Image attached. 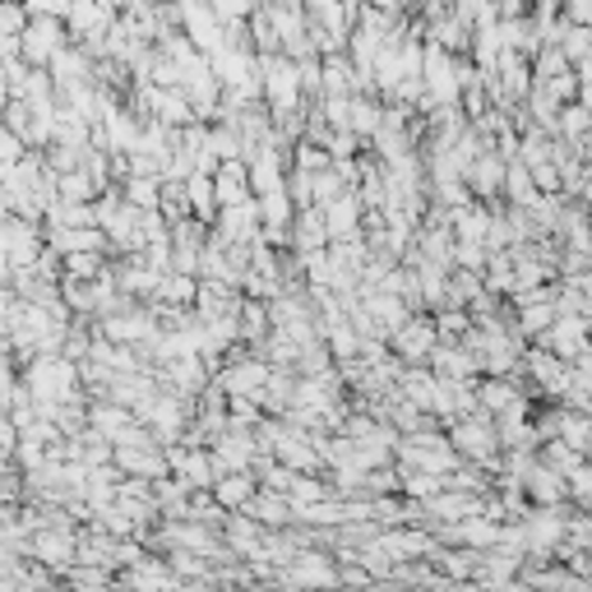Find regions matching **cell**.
Returning a JSON list of instances; mask_svg holds the SVG:
<instances>
[{
	"label": "cell",
	"instance_id": "1",
	"mask_svg": "<svg viewBox=\"0 0 592 592\" xmlns=\"http://www.w3.org/2000/svg\"><path fill=\"white\" fill-rule=\"evenodd\" d=\"M260 74H264V93L278 111H292L297 93H301V70L292 56H260Z\"/></svg>",
	"mask_w": 592,
	"mask_h": 592
},
{
	"label": "cell",
	"instance_id": "2",
	"mask_svg": "<svg viewBox=\"0 0 592 592\" xmlns=\"http://www.w3.org/2000/svg\"><path fill=\"white\" fill-rule=\"evenodd\" d=\"M66 33H70L66 19H33V23H28V33H23V61L33 70L51 66L56 56L66 51Z\"/></svg>",
	"mask_w": 592,
	"mask_h": 592
},
{
	"label": "cell",
	"instance_id": "3",
	"mask_svg": "<svg viewBox=\"0 0 592 592\" xmlns=\"http://www.w3.org/2000/svg\"><path fill=\"white\" fill-rule=\"evenodd\" d=\"M472 38H476V28H472V23H463L459 14H444V19H435V23H431V42H440L449 56H454V51H468V47H472Z\"/></svg>",
	"mask_w": 592,
	"mask_h": 592
},
{
	"label": "cell",
	"instance_id": "4",
	"mask_svg": "<svg viewBox=\"0 0 592 592\" xmlns=\"http://www.w3.org/2000/svg\"><path fill=\"white\" fill-rule=\"evenodd\" d=\"M28 23H33V14H28L23 0H0V33H6V38H23Z\"/></svg>",
	"mask_w": 592,
	"mask_h": 592
},
{
	"label": "cell",
	"instance_id": "5",
	"mask_svg": "<svg viewBox=\"0 0 592 592\" xmlns=\"http://www.w3.org/2000/svg\"><path fill=\"white\" fill-rule=\"evenodd\" d=\"M560 51H565V56H570V61H574V66L592 61V28L574 23V28H570V38H565V42H560Z\"/></svg>",
	"mask_w": 592,
	"mask_h": 592
},
{
	"label": "cell",
	"instance_id": "6",
	"mask_svg": "<svg viewBox=\"0 0 592 592\" xmlns=\"http://www.w3.org/2000/svg\"><path fill=\"white\" fill-rule=\"evenodd\" d=\"M149 102H153V107L162 111V117H167V121H185V117H190V102H185V98H181L177 89H167V93L149 89Z\"/></svg>",
	"mask_w": 592,
	"mask_h": 592
},
{
	"label": "cell",
	"instance_id": "7",
	"mask_svg": "<svg viewBox=\"0 0 592 592\" xmlns=\"http://www.w3.org/2000/svg\"><path fill=\"white\" fill-rule=\"evenodd\" d=\"M352 126H357V130H375V126H380V107L352 102Z\"/></svg>",
	"mask_w": 592,
	"mask_h": 592
},
{
	"label": "cell",
	"instance_id": "8",
	"mask_svg": "<svg viewBox=\"0 0 592 592\" xmlns=\"http://www.w3.org/2000/svg\"><path fill=\"white\" fill-rule=\"evenodd\" d=\"M565 19L592 28V0H565Z\"/></svg>",
	"mask_w": 592,
	"mask_h": 592
},
{
	"label": "cell",
	"instance_id": "9",
	"mask_svg": "<svg viewBox=\"0 0 592 592\" xmlns=\"http://www.w3.org/2000/svg\"><path fill=\"white\" fill-rule=\"evenodd\" d=\"M500 177H504V172H500V162H495V158H486L482 167H476V181H482V190H495Z\"/></svg>",
	"mask_w": 592,
	"mask_h": 592
},
{
	"label": "cell",
	"instance_id": "10",
	"mask_svg": "<svg viewBox=\"0 0 592 592\" xmlns=\"http://www.w3.org/2000/svg\"><path fill=\"white\" fill-rule=\"evenodd\" d=\"M102 6H107L111 14H121V10H130V6H134V0H102Z\"/></svg>",
	"mask_w": 592,
	"mask_h": 592
},
{
	"label": "cell",
	"instance_id": "11",
	"mask_svg": "<svg viewBox=\"0 0 592 592\" xmlns=\"http://www.w3.org/2000/svg\"><path fill=\"white\" fill-rule=\"evenodd\" d=\"M583 111H592V83H583Z\"/></svg>",
	"mask_w": 592,
	"mask_h": 592
},
{
	"label": "cell",
	"instance_id": "12",
	"mask_svg": "<svg viewBox=\"0 0 592 592\" xmlns=\"http://www.w3.org/2000/svg\"><path fill=\"white\" fill-rule=\"evenodd\" d=\"M264 6H305V0H264Z\"/></svg>",
	"mask_w": 592,
	"mask_h": 592
}]
</instances>
